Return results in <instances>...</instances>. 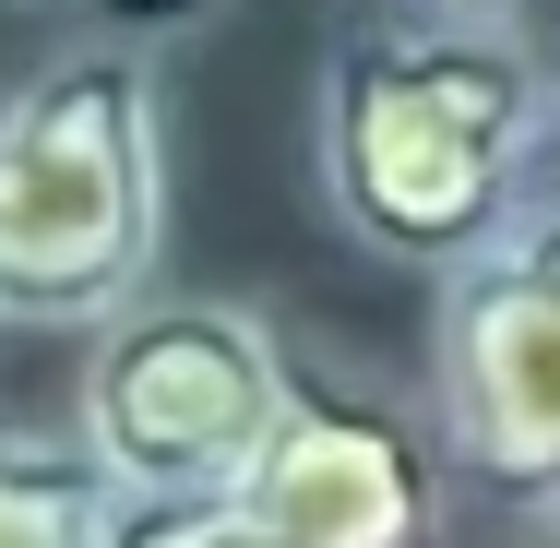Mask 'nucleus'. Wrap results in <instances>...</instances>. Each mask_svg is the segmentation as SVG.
<instances>
[{
  "instance_id": "nucleus-1",
  "label": "nucleus",
  "mask_w": 560,
  "mask_h": 548,
  "mask_svg": "<svg viewBox=\"0 0 560 548\" xmlns=\"http://www.w3.org/2000/svg\"><path fill=\"white\" fill-rule=\"evenodd\" d=\"M311 155L346 238L442 287L560 191V60L513 12L370 0L323 48Z\"/></svg>"
},
{
  "instance_id": "nucleus-3",
  "label": "nucleus",
  "mask_w": 560,
  "mask_h": 548,
  "mask_svg": "<svg viewBox=\"0 0 560 548\" xmlns=\"http://www.w3.org/2000/svg\"><path fill=\"white\" fill-rule=\"evenodd\" d=\"M287 394H299V334L275 311L155 287L119 323H96L84 382H72V441L96 453L119 513H191V501L250 489Z\"/></svg>"
},
{
  "instance_id": "nucleus-10",
  "label": "nucleus",
  "mask_w": 560,
  "mask_h": 548,
  "mask_svg": "<svg viewBox=\"0 0 560 548\" xmlns=\"http://www.w3.org/2000/svg\"><path fill=\"white\" fill-rule=\"evenodd\" d=\"M430 12H513V0H430Z\"/></svg>"
},
{
  "instance_id": "nucleus-6",
  "label": "nucleus",
  "mask_w": 560,
  "mask_h": 548,
  "mask_svg": "<svg viewBox=\"0 0 560 548\" xmlns=\"http://www.w3.org/2000/svg\"><path fill=\"white\" fill-rule=\"evenodd\" d=\"M119 489L96 477V453L72 430L0 418V548H108Z\"/></svg>"
},
{
  "instance_id": "nucleus-8",
  "label": "nucleus",
  "mask_w": 560,
  "mask_h": 548,
  "mask_svg": "<svg viewBox=\"0 0 560 548\" xmlns=\"http://www.w3.org/2000/svg\"><path fill=\"white\" fill-rule=\"evenodd\" d=\"M96 36H119V48H167V36H191L215 0H72Z\"/></svg>"
},
{
  "instance_id": "nucleus-4",
  "label": "nucleus",
  "mask_w": 560,
  "mask_h": 548,
  "mask_svg": "<svg viewBox=\"0 0 560 548\" xmlns=\"http://www.w3.org/2000/svg\"><path fill=\"white\" fill-rule=\"evenodd\" d=\"M430 418L453 477L525 513L560 501V191L430 287Z\"/></svg>"
},
{
  "instance_id": "nucleus-9",
  "label": "nucleus",
  "mask_w": 560,
  "mask_h": 548,
  "mask_svg": "<svg viewBox=\"0 0 560 548\" xmlns=\"http://www.w3.org/2000/svg\"><path fill=\"white\" fill-rule=\"evenodd\" d=\"M513 548H560V501H537V513H525V537Z\"/></svg>"
},
{
  "instance_id": "nucleus-7",
  "label": "nucleus",
  "mask_w": 560,
  "mask_h": 548,
  "mask_svg": "<svg viewBox=\"0 0 560 548\" xmlns=\"http://www.w3.org/2000/svg\"><path fill=\"white\" fill-rule=\"evenodd\" d=\"M108 548H287V537H262L238 501H191V513H119Z\"/></svg>"
},
{
  "instance_id": "nucleus-2",
  "label": "nucleus",
  "mask_w": 560,
  "mask_h": 548,
  "mask_svg": "<svg viewBox=\"0 0 560 548\" xmlns=\"http://www.w3.org/2000/svg\"><path fill=\"white\" fill-rule=\"evenodd\" d=\"M167 263V84L155 48L84 36L0 96V323L96 334Z\"/></svg>"
},
{
  "instance_id": "nucleus-5",
  "label": "nucleus",
  "mask_w": 560,
  "mask_h": 548,
  "mask_svg": "<svg viewBox=\"0 0 560 548\" xmlns=\"http://www.w3.org/2000/svg\"><path fill=\"white\" fill-rule=\"evenodd\" d=\"M442 477L453 453L430 406L299 346V394L262 441L238 513L287 548H442Z\"/></svg>"
}]
</instances>
